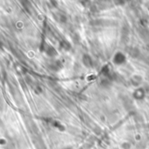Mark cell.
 <instances>
[{
  "label": "cell",
  "instance_id": "6da1fadb",
  "mask_svg": "<svg viewBox=\"0 0 149 149\" xmlns=\"http://www.w3.org/2000/svg\"><path fill=\"white\" fill-rule=\"evenodd\" d=\"M112 65L116 67H121L127 63V56L122 51H116L111 58Z\"/></svg>",
  "mask_w": 149,
  "mask_h": 149
},
{
  "label": "cell",
  "instance_id": "7a4b0ae2",
  "mask_svg": "<svg viewBox=\"0 0 149 149\" xmlns=\"http://www.w3.org/2000/svg\"><path fill=\"white\" fill-rule=\"evenodd\" d=\"M144 7H145L146 11H147V12L149 14V2H146V3H144Z\"/></svg>",
  "mask_w": 149,
  "mask_h": 149
}]
</instances>
